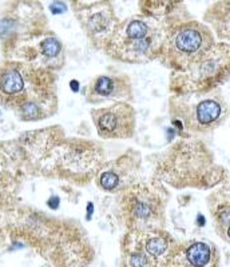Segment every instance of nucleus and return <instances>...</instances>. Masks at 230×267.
Listing matches in <instances>:
<instances>
[{
	"label": "nucleus",
	"mask_w": 230,
	"mask_h": 267,
	"mask_svg": "<svg viewBox=\"0 0 230 267\" xmlns=\"http://www.w3.org/2000/svg\"><path fill=\"white\" fill-rule=\"evenodd\" d=\"M168 247V240L162 235H150L144 242V248L152 256H160L166 252Z\"/></svg>",
	"instance_id": "a211bd4d"
},
{
	"label": "nucleus",
	"mask_w": 230,
	"mask_h": 267,
	"mask_svg": "<svg viewBox=\"0 0 230 267\" xmlns=\"http://www.w3.org/2000/svg\"><path fill=\"white\" fill-rule=\"evenodd\" d=\"M144 250H146V248H144ZM148 255H150L148 252V250H146V254H144V252H140V251H136V252H132V254L130 255V259H128L130 266L132 267H148Z\"/></svg>",
	"instance_id": "6ab92c4d"
},
{
	"label": "nucleus",
	"mask_w": 230,
	"mask_h": 267,
	"mask_svg": "<svg viewBox=\"0 0 230 267\" xmlns=\"http://www.w3.org/2000/svg\"><path fill=\"white\" fill-rule=\"evenodd\" d=\"M166 32V22L142 14L120 20L104 52L122 63L142 64L156 60Z\"/></svg>",
	"instance_id": "20e7f679"
},
{
	"label": "nucleus",
	"mask_w": 230,
	"mask_h": 267,
	"mask_svg": "<svg viewBox=\"0 0 230 267\" xmlns=\"http://www.w3.org/2000/svg\"><path fill=\"white\" fill-rule=\"evenodd\" d=\"M96 132L103 139H130L136 127V110L128 102H114L91 110Z\"/></svg>",
	"instance_id": "6e6552de"
},
{
	"label": "nucleus",
	"mask_w": 230,
	"mask_h": 267,
	"mask_svg": "<svg viewBox=\"0 0 230 267\" xmlns=\"http://www.w3.org/2000/svg\"><path fill=\"white\" fill-rule=\"evenodd\" d=\"M35 55L28 62H36L38 67L51 70L63 64V46L55 36H46L38 42Z\"/></svg>",
	"instance_id": "4468645a"
},
{
	"label": "nucleus",
	"mask_w": 230,
	"mask_h": 267,
	"mask_svg": "<svg viewBox=\"0 0 230 267\" xmlns=\"http://www.w3.org/2000/svg\"><path fill=\"white\" fill-rule=\"evenodd\" d=\"M181 8L166 19V32L158 60L172 72H184L204 56L217 38L205 22L181 14Z\"/></svg>",
	"instance_id": "7ed1b4c3"
},
{
	"label": "nucleus",
	"mask_w": 230,
	"mask_h": 267,
	"mask_svg": "<svg viewBox=\"0 0 230 267\" xmlns=\"http://www.w3.org/2000/svg\"><path fill=\"white\" fill-rule=\"evenodd\" d=\"M218 232L230 242V199H220L212 208Z\"/></svg>",
	"instance_id": "f3484780"
},
{
	"label": "nucleus",
	"mask_w": 230,
	"mask_h": 267,
	"mask_svg": "<svg viewBox=\"0 0 230 267\" xmlns=\"http://www.w3.org/2000/svg\"><path fill=\"white\" fill-rule=\"evenodd\" d=\"M225 171L214 162L205 143L182 138L168 148L156 167V178L176 188H212L222 182Z\"/></svg>",
	"instance_id": "f03ea898"
},
{
	"label": "nucleus",
	"mask_w": 230,
	"mask_h": 267,
	"mask_svg": "<svg viewBox=\"0 0 230 267\" xmlns=\"http://www.w3.org/2000/svg\"><path fill=\"white\" fill-rule=\"evenodd\" d=\"M71 3V6L74 7V11H78V10L87 8V7H92V6L100 4V3H107V2H111V0H68Z\"/></svg>",
	"instance_id": "aec40b11"
},
{
	"label": "nucleus",
	"mask_w": 230,
	"mask_h": 267,
	"mask_svg": "<svg viewBox=\"0 0 230 267\" xmlns=\"http://www.w3.org/2000/svg\"><path fill=\"white\" fill-rule=\"evenodd\" d=\"M44 22V14L38 2L19 0L15 2L0 16V36L6 39L19 34H26L28 28Z\"/></svg>",
	"instance_id": "9b49d317"
},
{
	"label": "nucleus",
	"mask_w": 230,
	"mask_h": 267,
	"mask_svg": "<svg viewBox=\"0 0 230 267\" xmlns=\"http://www.w3.org/2000/svg\"><path fill=\"white\" fill-rule=\"evenodd\" d=\"M185 259L192 267H208L213 262V247L206 242H192L185 250Z\"/></svg>",
	"instance_id": "dca6fc26"
},
{
	"label": "nucleus",
	"mask_w": 230,
	"mask_h": 267,
	"mask_svg": "<svg viewBox=\"0 0 230 267\" xmlns=\"http://www.w3.org/2000/svg\"><path fill=\"white\" fill-rule=\"evenodd\" d=\"M50 70L23 62L0 67V104L20 120H40L56 110V88Z\"/></svg>",
	"instance_id": "f257e3e1"
},
{
	"label": "nucleus",
	"mask_w": 230,
	"mask_h": 267,
	"mask_svg": "<svg viewBox=\"0 0 230 267\" xmlns=\"http://www.w3.org/2000/svg\"><path fill=\"white\" fill-rule=\"evenodd\" d=\"M140 14L154 18L158 20H166L170 15L182 7V0H138Z\"/></svg>",
	"instance_id": "2eb2a0df"
},
{
	"label": "nucleus",
	"mask_w": 230,
	"mask_h": 267,
	"mask_svg": "<svg viewBox=\"0 0 230 267\" xmlns=\"http://www.w3.org/2000/svg\"><path fill=\"white\" fill-rule=\"evenodd\" d=\"M168 192L160 180L132 183L120 192V208L128 222L142 227L162 218L168 203Z\"/></svg>",
	"instance_id": "0eeeda50"
},
{
	"label": "nucleus",
	"mask_w": 230,
	"mask_h": 267,
	"mask_svg": "<svg viewBox=\"0 0 230 267\" xmlns=\"http://www.w3.org/2000/svg\"><path fill=\"white\" fill-rule=\"evenodd\" d=\"M71 88H74L75 91H78V82L76 80L71 82Z\"/></svg>",
	"instance_id": "412c9836"
},
{
	"label": "nucleus",
	"mask_w": 230,
	"mask_h": 267,
	"mask_svg": "<svg viewBox=\"0 0 230 267\" xmlns=\"http://www.w3.org/2000/svg\"><path fill=\"white\" fill-rule=\"evenodd\" d=\"M230 79V44L217 42L184 72H172L168 88L172 95L210 92Z\"/></svg>",
	"instance_id": "423d86ee"
},
{
	"label": "nucleus",
	"mask_w": 230,
	"mask_h": 267,
	"mask_svg": "<svg viewBox=\"0 0 230 267\" xmlns=\"http://www.w3.org/2000/svg\"><path fill=\"white\" fill-rule=\"evenodd\" d=\"M86 99L92 104L106 102H132V80L126 74H102L92 79L87 90Z\"/></svg>",
	"instance_id": "f8f14e48"
},
{
	"label": "nucleus",
	"mask_w": 230,
	"mask_h": 267,
	"mask_svg": "<svg viewBox=\"0 0 230 267\" xmlns=\"http://www.w3.org/2000/svg\"><path fill=\"white\" fill-rule=\"evenodd\" d=\"M204 22L209 26L218 42L230 44V0H218L204 14Z\"/></svg>",
	"instance_id": "ddd939ff"
},
{
	"label": "nucleus",
	"mask_w": 230,
	"mask_h": 267,
	"mask_svg": "<svg viewBox=\"0 0 230 267\" xmlns=\"http://www.w3.org/2000/svg\"><path fill=\"white\" fill-rule=\"evenodd\" d=\"M172 124L181 138L208 134L218 128L229 116V106L220 90L210 92L172 95L168 99Z\"/></svg>",
	"instance_id": "39448f33"
},
{
	"label": "nucleus",
	"mask_w": 230,
	"mask_h": 267,
	"mask_svg": "<svg viewBox=\"0 0 230 267\" xmlns=\"http://www.w3.org/2000/svg\"><path fill=\"white\" fill-rule=\"evenodd\" d=\"M140 158L138 152L128 151L120 158L99 167L96 184L99 188L111 194H120L136 182Z\"/></svg>",
	"instance_id": "9d476101"
},
{
	"label": "nucleus",
	"mask_w": 230,
	"mask_h": 267,
	"mask_svg": "<svg viewBox=\"0 0 230 267\" xmlns=\"http://www.w3.org/2000/svg\"><path fill=\"white\" fill-rule=\"evenodd\" d=\"M75 14L94 47L104 51L107 43L110 42L120 23L115 15L111 2L78 10L75 11Z\"/></svg>",
	"instance_id": "1a4fd4ad"
}]
</instances>
